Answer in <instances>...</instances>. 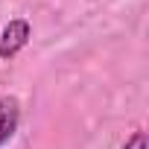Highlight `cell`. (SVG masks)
<instances>
[{
  "label": "cell",
  "instance_id": "cell-1",
  "mask_svg": "<svg viewBox=\"0 0 149 149\" xmlns=\"http://www.w3.org/2000/svg\"><path fill=\"white\" fill-rule=\"evenodd\" d=\"M29 38H32V26H29V21H24V18H12V21L3 26V32H0V58H3V61L15 58V56L29 44Z\"/></svg>",
  "mask_w": 149,
  "mask_h": 149
},
{
  "label": "cell",
  "instance_id": "cell-3",
  "mask_svg": "<svg viewBox=\"0 0 149 149\" xmlns=\"http://www.w3.org/2000/svg\"><path fill=\"white\" fill-rule=\"evenodd\" d=\"M123 149H146V134H143V132H134V134L123 143Z\"/></svg>",
  "mask_w": 149,
  "mask_h": 149
},
{
  "label": "cell",
  "instance_id": "cell-2",
  "mask_svg": "<svg viewBox=\"0 0 149 149\" xmlns=\"http://www.w3.org/2000/svg\"><path fill=\"white\" fill-rule=\"evenodd\" d=\"M18 123H21V102H18V97L3 94L0 97V149L15 137Z\"/></svg>",
  "mask_w": 149,
  "mask_h": 149
}]
</instances>
